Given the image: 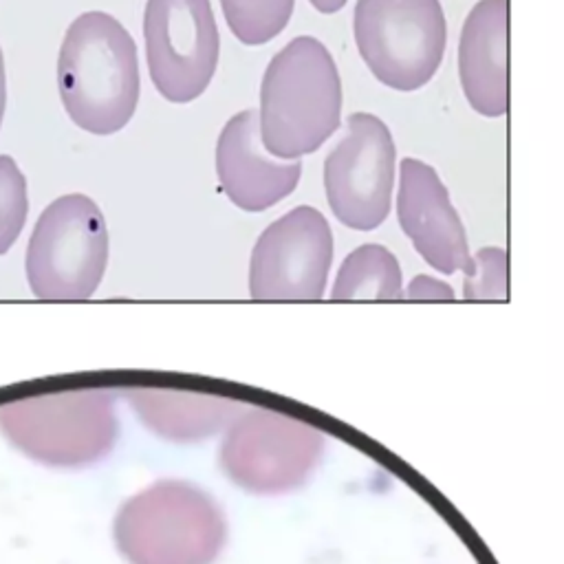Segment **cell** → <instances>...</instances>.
Returning <instances> with one entry per match:
<instances>
[{"instance_id": "obj_17", "label": "cell", "mask_w": 564, "mask_h": 564, "mask_svg": "<svg viewBox=\"0 0 564 564\" xmlns=\"http://www.w3.org/2000/svg\"><path fill=\"white\" fill-rule=\"evenodd\" d=\"M29 216L27 176L16 159L0 154V256L7 254L23 234Z\"/></svg>"}, {"instance_id": "obj_16", "label": "cell", "mask_w": 564, "mask_h": 564, "mask_svg": "<svg viewBox=\"0 0 564 564\" xmlns=\"http://www.w3.org/2000/svg\"><path fill=\"white\" fill-rule=\"evenodd\" d=\"M295 0H220L230 31L247 47L265 45L285 31Z\"/></svg>"}, {"instance_id": "obj_10", "label": "cell", "mask_w": 564, "mask_h": 564, "mask_svg": "<svg viewBox=\"0 0 564 564\" xmlns=\"http://www.w3.org/2000/svg\"><path fill=\"white\" fill-rule=\"evenodd\" d=\"M395 159L388 126L377 115L353 113L346 135L325 161L327 201L342 225L371 232L388 218Z\"/></svg>"}, {"instance_id": "obj_2", "label": "cell", "mask_w": 564, "mask_h": 564, "mask_svg": "<svg viewBox=\"0 0 564 564\" xmlns=\"http://www.w3.org/2000/svg\"><path fill=\"white\" fill-rule=\"evenodd\" d=\"M342 79L329 49L311 35L282 47L260 84L258 132L263 148L282 161L315 152L339 128Z\"/></svg>"}, {"instance_id": "obj_20", "label": "cell", "mask_w": 564, "mask_h": 564, "mask_svg": "<svg viewBox=\"0 0 564 564\" xmlns=\"http://www.w3.org/2000/svg\"><path fill=\"white\" fill-rule=\"evenodd\" d=\"M5 111H7V71H5V55L3 49H0V126H3Z\"/></svg>"}, {"instance_id": "obj_11", "label": "cell", "mask_w": 564, "mask_h": 564, "mask_svg": "<svg viewBox=\"0 0 564 564\" xmlns=\"http://www.w3.org/2000/svg\"><path fill=\"white\" fill-rule=\"evenodd\" d=\"M397 218L430 267L446 276L470 271L472 254L463 220L452 205L446 184L421 159H401Z\"/></svg>"}, {"instance_id": "obj_4", "label": "cell", "mask_w": 564, "mask_h": 564, "mask_svg": "<svg viewBox=\"0 0 564 564\" xmlns=\"http://www.w3.org/2000/svg\"><path fill=\"white\" fill-rule=\"evenodd\" d=\"M0 432L51 468H86L117 441L115 395L104 388L38 395L0 406Z\"/></svg>"}, {"instance_id": "obj_8", "label": "cell", "mask_w": 564, "mask_h": 564, "mask_svg": "<svg viewBox=\"0 0 564 564\" xmlns=\"http://www.w3.org/2000/svg\"><path fill=\"white\" fill-rule=\"evenodd\" d=\"M144 40L150 79L168 102L190 104L205 93L220 53L210 0H148Z\"/></svg>"}, {"instance_id": "obj_3", "label": "cell", "mask_w": 564, "mask_h": 564, "mask_svg": "<svg viewBox=\"0 0 564 564\" xmlns=\"http://www.w3.org/2000/svg\"><path fill=\"white\" fill-rule=\"evenodd\" d=\"M115 545L130 564H214L227 540L216 500L188 480H159L115 516Z\"/></svg>"}, {"instance_id": "obj_7", "label": "cell", "mask_w": 564, "mask_h": 564, "mask_svg": "<svg viewBox=\"0 0 564 564\" xmlns=\"http://www.w3.org/2000/svg\"><path fill=\"white\" fill-rule=\"evenodd\" d=\"M325 434L295 417L245 408L225 428L220 468L238 487L260 496L302 487L317 468Z\"/></svg>"}, {"instance_id": "obj_13", "label": "cell", "mask_w": 564, "mask_h": 564, "mask_svg": "<svg viewBox=\"0 0 564 564\" xmlns=\"http://www.w3.org/2000/svg\"><path fill=\"white\" fill-rule=\"evenodd\" d=\"M507 0H478L461 31V86L483 117L507 113Z\"/></svg>"}, {"instance_id": "obj_15", "label": "cell", "mask_w": 564, "mask_h": 564, "mask_svg": "<svg viewBox=\"0 0 564 564\" xmlns=\"http://www.w3.org/2000/svg\"><path fill=\"white\" fill-rule=\"evenodd\" d=\"M401 267L393 252L366 243L351 252L342 263L333 302H401Z\"/></svg>"}, {"instance_id": "obj_5", "label": "cell", "mask_w": 564, "mask_h": 564, "mask_svg": "<svg viewBox=\"0 0 564 564\" xmlns=\"http://www.w3.org/2000/svg\"><path fill=\"white\" fill-rule=\"evenodd\" d=\"M108 265V227L86 194H64L45 208L31 232L25 271L40 302H86Z\"/></svg>"}, {"instance_id": "obj_14", "label": "cell", "mask_w": 564, "mask_h": 564, "mask_svg": "<svg viewBox=\"0 0 564 564\" xmlns=\"http://www.w3.org/2000/svg\"><path fill=\"white\" fill-rule=\"evenodd\" d=\"M126 399L146 428L179 443L214 436L245 410L243 401L232 397L172 388H130Z\"/></svg>"}, {"instance_id": "obj_1", "label": "cell", "mask_w": 564, "mask_h": 564, "mask_svg": "<svg viewBox=\"0 0 564 564\" xmlns=\"http://www.w3.org/2000/svg\"><path fill=\"white\" fill-rule=\"evenodd\" d=\"M57 89L77 128L99 137L122 130L141 91L137 45L128 29L106 11L77 16L60 47Z\"/></svg>"}, {"instance_id": "obj_19", "label": "cell", "mask_w": 564, "mask_h": 564, "mask_svg": "<svg viewBox=\"0 0 564 564\" xmlns=\"http://www.w3.org/2000/svg\"><path fill=\"white\" fill-rule=\"evenodd\" d=\"M401 302H456V293L448 282L432 276H414L408 289L401 291Z\"/></svg>"}, {"instance_id": "obj_18", "label": "cell", "mask_w": 564, "mask_h": 564, "mask_svg": "<svg viewBox=\"0 0 564 564\" xmlns=\"http://www.w3.org/2000/svg\"><path fill=\"white\" fill-rule=\"evenodd\" d=\"M466 302H507V252L483 247L472 256V267L463 282Z\"/></svg>"}, {"instance_id": "obj_12", "label": "cell", "mask_w": 564, "mask_h": 564, "mask_svg": "<svg viewBox=\"0 0 564 564\" xmlns=\"http://www.w3.org/2000/svg\"><path fill=\"white\" fill-rule=\"evenodd\" d=\"M216 174L225 196L245 212H265L300 184L302 159L271 157L260 141L258 111L236 113L216 141Z\"/></svg>"}, {"instance_id": "obj_21", "label": "cell", "mask_w": 564, "mask_h": 564, "mask_svg": "<svg viewBox=\"0 0 564 564\" xmlns=\"http://www.w3.org/2000/svg\"><path fill=\"white\" fill-rule=\"evenodd\" d=\"M309 3L320 11V13H337L339 9H344L349 0H309Z\"/></svg>"}, {"instance_id": "obj_6", "label": "cell", "mask_w": 564, "mask_h": 564, "mask_svg": "<svg viewBox=\"0 0 564 564\" xmlns=\"http://www.w3.org/2000/svg\"><path fill=\"white\" fill-rule=\"evenodd\" d=\"M353 33L371 73L404 93L430 82L448 45L441 0H357Z\"/></svg>"}, {"instance_id": "obj_9", "label": "cell", "mask_w": 564, "mask_h": 564, "mask_svg": "<svg viewBox=\"0 0 564 564\" xmlns=\"http://www.w3.org/2000/svg\"><path fill=\"white\" fill-rule=\"evenodd\" d=\"M333 263L329 220L311 205H298L258 236L249 263L254 302H320Z\"/></svg>"}]
</instances>
